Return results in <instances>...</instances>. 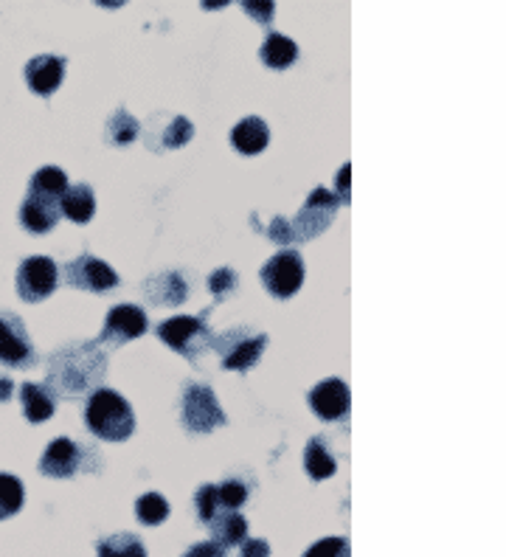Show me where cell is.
Wrapping results in <instances>:
<instances>
[{
	"mask_svg": "<svg viewBox=\"0 0 506 557\" xmlns=\"http://www.w3.org/2000/svg\"><path fill=\"white\" fill-rule=\"evenodd\" d=\"M85 420H88L90 431L107 442H124L135 431L133 408L119 392H110V389H96L90 394Z\"/></svg>",
	"mask_w": 506,
	"mask_h": 557,
	"instance_id": "obj_1",
	"label": "cell"
},
{
	"mask_svg": "<svg viewBox=\"0 0 506 557\" xmlns=\"http://www.w3.org/2000/svg\"><path fill=\"white\" fill-rule=\"evenodd\" d=\"M54 375L60 377L62 394H79L105 377V358L96 347L62 349L54 358Z\"/></svg>",
	"mask_w": 506,
	"mask_h": 557,
	"instance_id": "obj_2",
	"label": "cell"
},
{
	"mask_svg": "<svg viewBox=\"0 0 506 557\" xmlns=\"http://www.w3.org/2000/svg\"><path fill=\"white\" fill-rule=\"evenodd\" d=\"M158 338L169 344L172 349H178L180 355H186L189 361H197L200 349L209 347L211 335L206 330V324L194 316H175L164 321L158 327Z\"/></svg>",
	"mask_w": 506,
	"mask_h": 557,
	"instance_id": "obj_3",
	"label": "cell"
},
{
	"mask_svg": "<svg viewBox=\"0 0 506 557\" xmlns=\"http://www.w3.org/2000/svg\"><path fill=\"white\" fill-rule=\"evenodd\" d=\"M183 422L192 428L194 434H206L211 428L223 425L225 414L217 397L209 386L203 383H189V389L183 394Z\"/></svg>",
	"mask_w": 506,
	"mask_h": 557,
	"instance_id": "obj_4",
	"label": "cell"
},
{
	"mask_svg": "<svg viewBox=\"0 0 506 557\" xmlns=\"http://www.w3.org/2000/svg\"><path fill=\"white\" fill-rule=\"evenodd\" d=\"M60 282V268L48 256H29L17 271V293L26 302H43Z\"/></svg>",
	"mask_w": 506,
	"mask_h": 557,
	"instance_id": "obj_5",
	"label": "cell"
},
{
	"mask_svg": "<svg viewBox=\"0 0 506 557\" xmlns=\"http://www.w3.org/2000/svg\"><path fill=\"white\" fill-rule=\"evenodd\" d=\"M262 282L276 299H290L304 285V262L298 251H279L262 268Z\"/></svg>",
	"mask_w": 506,
	"mask_h": 557,
	"instance_id": "obj_6",
	"label": "cell"
},
{
	"mask_svg": "<svg viewBox=\"0 0 506 557\" xmlns=\"http://www.w3.org/2000/svg\"><path fill=\"white\" fill-rule=\"evenodd\" d=\"M65 279L68 285L79 287V290H110L119 285V273L113 271L107 262L96 259V256L82 254L76 256L74 262L65 265Z\"/></svg>",
	"mask_w": 506,
	"mask_h": 557,
	"instance_id": "obj_7",
	"label": "cell"
},
{
	"mask_svg": "<svg viewBox=\"0 0 506 557\" xmlns=\"http://www.w3.org/2000/svg\"><path fill=\"white\" fill-rule=\"evenodd\" d=\"M341 206V200L335 195H329L327 189H315L313 195L307 197V203H304V211L298 214L296 220L290 223V231H293V240H310L315 237L318 231H324V228L332 223V214H321L324 211H335Z\"/></svg>",
	"mask_w": 506,
	"mask_h": 557,
	"instance_id": "obj_8",
	"label": "cell"
},
{
	"mask_svg": "<svg viewBox=\"0 0 506 557\" xmlns=\"http://www.w3.org/2000/svg\"><path fill=\"white\" fill-rule=\"evenodd\" d=\"M147 332V313L135 304H119L107 313L105 330H102V338L99 341H107V344H127L138 335Z\"/></svg>",
	"mask_w": 506,
	"mask_h": 557,
	"instance_id": "obj_9",
	"label": "cell"
},
{
	"mask_svg": "<svg viewBox=\"0 0 506 557\" xmlns=\"http://www.w3.org/2000/svg\"><path fill=\"white\" fill-rule=\"evenodd\" d=\"M310 406L321 417V420H341L346 417V411L352 406V394L349 386L343 383L341 377H327L310 392Z\"/></svg>",
	"mask_w": 506,
	"mask_h": 557,
	"instance_id": "obj_10",
	"label": "cell"
},
{
	"mask_svg": "<svg viewBox=\"0 0 506 557\" xmlns=\"http://www.w3.org/2000/svg\"><path fill=\"white\" fill-rule=\"evenodd\" d=\"M0 361L12 366H31L34 363V349L29 344V335L23 324L12 313H0Z\"/></svg>",
	"mask_w": 506,
	"mask_h": 557,
	"instance_id": "obj_11",
	"label": "cell"
},
{
	"mask_svg": "<svg viewBox=\"0 0 506 557\" xmlns=\"http://www.w3.org/2000/svg\"><path fill=\"white\" fill-rule=\"evenodd\" d=\"M62 209H60V197L51 195H40V192H31L20 209V220L23 226L34 231V234H45L51 228L60 223Z\"/></svg>",
	"mask_w": 506,
	"mask_h": 557,
	"instance_id": "obj_12",
	"label": "cell"
},
{
	"mask_svg": "<svg viewBox=\"0 0 506 557\" xmlns=\"http://www.w3.org/2000/svg\"><path fill=\"white\" fill-rule=\"evenodd\" d=\"M62 76H65V60L62 57H34L26 65V82L37 96H51L62 85Z\"/></svg>",
	"mask_w": 506,
	"mask_h": 557,
	"instance_id": "obj_13",
	"label": "cell"
},
{
	"mask_svg": "<svg viewBox=\"0 0 506 557\" xmlns=\"http://www.w3.org/2000/svg\"><path fill=\"white\" fill-rule=\"evenodd\" d=\"M40 470L51 479H68L79 470V445L71 439H54L40 459Z\"/></svg>",
	"mask_w": 506,
	"mask_h": 557,
	"instance_id": "obj_14",
	"label": "cell"
},
{
	"mask_svg": "<svg viewBox=\"0 0 506 557\" xmlns=\"http://www.w3.org/2000/svg\"><path fill=\"white\" fill-rule=\"evenodd\" d=\"M268 141V124L259 119V116H248V119H242L237 127L231 130V144H234L242 155H256V152H262L268 147Z\"/></svg>",
	"mask_w": 506,
	"mask_h": 557,
	"instance_id": "obj_15",
	"label": "cell"
},
{
	"mask_svg": "<svg viewBox=\"0 0 506 557\" xmlns=\"http://www.w3.org/2000/svg\"><path fill=\"white\" fill-rule=\"evenodd\" d=\"M211 532H214V543L217 546H239L242 541H248V521L239 515L237 510H225L220 515H214L209 521Z\"/></svg>",
	"mask_w": 506,
	"mask_h": 557,
	"instance_id": "obj_16",
	"label": "cell"
},
{
	"mask_svg": "<svg viewBox=\"0 0 506 557\" xmlns=\"http://www.w3.org/2000/svg\"><path fill=\"white\" fill-rule=\"evenodd\" d=\"M268 335H245V341H237L231 349L223 352V369H234V372H245L253 363L259 361V355L265 352Z\"/></svg>",
	"mask_w": 506,
	"mask_h": 557,
	"instance_id": "obj_17",
	"label": "cell"
},
{
	"mask_svg": "<svg viewBox=\"0 0 506 557\" xmlns=\"http://www.w3.org/2000/svg\"><path fill=\"white\" fill-rule=\"evenodd\" d=\"M62 214L74 223H88L96 211V197L90 192L88 183H76V186H68V192L62 195L60 200Z\"/></svg>",
	"mask_w": 506,
	"mask_h": 557,
	"instance_id": "obj_18",
	"label": "cell"
},
{
	"mask_svg": "<svg viewBox=\"0 0 506 557\" xmlns=\"http://www.w3.org/2000/svg\"><path fill=\"white\" fill-rule=\"evenodd\" d=\"M149 299L158 304H180L189 296V285L180 279V273H158L147 285Z\"/></svg>",
	"mask_w": 506,
	"mask_h": 557,
	"instance_id": "obj_19",
	"label": "cell"
},
{
	"mask_svg": "<svg viewBox=\"0 0 506 557\" xmlns=\"http://www.w3.org/2000/svg\"><path fill=\"white\" fill-rule=\"evenodd\" d=\"M20 394H23V414L29 422H43L54 414V406H57L54 394L45 392V386L40 383H26Z\"/></svg>",
	"mask_w": 506,
	"mask_h": 557,
	"instance_id": "obj_20",
	"label": "cell"
},
{
	"mask_svg": "<svg viewBox=\"0 0 506 557\" xmlns=\"http://www.w3.org/2000/svg\"><path fill=\"white\" fill-rule=\"evenodd\" d=\"M296 60L298 46L290 37H284V34H270L268 40H265V46H262V62H265L268 68L282 71V68H290Z\"/></svg>",
	"mask_w": 506,
	"mask_h": 557,
	"instance_id": "obj_21",
	"label": "cell"
},
{
	"mask_svg": "<svg viewBox=\"0 0 506 557\" xmlns=\"http://www.w3.org/2000/svg\"><path fill=\"white\" fill-rule=\"evenodd\" d=\"M304 467H307V473L313 476L315 482H324L329 476H335L338 465H335V459H332L324 439H310V445L304 451Z\"/></svg>",
	"mask_w": 506,
	"mask_h": 557,
	"instance_id": "obj_22",
	"label": "cell"
},
{
	"mask_svg": "<svg viewBox=\"0 0 506 557\" xmlns=\"http://www.w3.org/2000/svg\"><path fill=\"white\" fill-rule=\"evenodd\" d=\"M96 552H99V557H147L144 543L130 532H119V535H110L105 541H99Z\"/></svg>",
	"mask_w": 506,
	"mask_h": 557,
	"instance_id": "obj_23",
	"label": "cell"
},
{
	"mask_svg": "<svg viewBox=\"0 0 506 557\" xmlns=\"http://www.w3.org/2000/svg\"><path fill=\"white\" fill-rule=\"evenodd\" d=\"M31 192H40V195L60 197L68 192V175L62 172L60 166H43L34 178H31Z\"/></svg>",
	"mask_w": 506,
	"mask_h": 557,
	"instance_id": "obj_24",
	"label": "cell"
},
{
	"mask_svg": "<svg viewBox=\"0 0 506 557\" xmlns=\"http://www.w3.org/2000/svg\"><path fill=\"white\" fill-rule=\"evenodd\" d=\"M135 512H138V521L147 524V527H158L164 524L166 515H169V501L161 493H147L135 501Z\"/></svg>",
	"mask_w": 506,
	"mask_h": 557,
	"instance_id": "obj_25",
	"label": "cell"
},
{
	"mask_svg": "<svg viewBox=\"0 0 506 557\" xmlns=\"http://www.w3.org/2000/svg\"><path fill=\"white\" fill-rule=\"evenodd\" d=\"M23 484L12 473H0V521L23 507Z\"/></svg>",
	"mask_w": 506,
	"mask_h": 557,
	"instance_id": "obj_26",
	"label": "cell"
},
{
	"mask_svg": "<svg viewBox=\"0 0 506 557\" xmlns=\"http://www.w3.org/2000/svg\"><path fill=\"white\" fill-rule=\"evenodd\" d=\"M107 136L113 144H130L138 136V121L127 110H119V113H113V119L107 124Z\"/></svg>",
	"mask_w": 506,
	"mask_h": 557,
	"instance_id": "obj_27",
	"label": "cell"
},
{
	"mask_svg": "<svg viewBox=\"0 0 506 557\" xmlns=\"http://www.w3.org/2000/svg\"><path fill=\"white\" fill-rule=\"evenodd\" d=\"M248 501V487L237 479H228L217 487V504H223L225 510H237Z\"/></svg>",
	"mask_w": 506,
	"mask_h": 557,
	"instance_id": "obj_28",
	"label": "cell"
},
{
	"mask_svg": "<svg viewBox=\"0 0 506 557\" xmlns=\"http://www.w3.org/2000/svg\"><path fill=\"white\" fill-rule=\"evenodd\" d=\"M304 557H352V552H349L346 538H324V541L313 543Z\"/></svg>",
	"mask_w": 506,
	"mask_h": 557,
	"instance_id": "obj_29",
	"label": "cell"
},
{
	"mask_svg": "<svg viewBox=\"0 0 506 557\" xmlns=\"http://www.w3.org/2000/svg\"><path fill=\"white\" fill-rule=\"evenodd\" d=\"M197 512H200V521L209 524L211 518L217 515V484H203L197 490Z\"/></svg>",
	"mask_w": 506,
	"mask_h": 557,
	"instance_id": "obj_30",
	"label": "cell"
},
{
	"mask_svg": "<svg viewBox=\"0 0 506 557\" xmlns=\"http://www.w3.org/2000/svg\"><path fill=\"white\" fill-rule=\"evenodd\" d=\"M209 287L217 299H225V296L237 287V273L231 271V268H220L217 273H211Z\"/></svg>",
	"mask_w": 506,
	"mask_h": 557,
	"instance_id": "obj_31",
	"label": "cell"
},
{
	"mask_svg": "<svg viewBox=\"0 0 506 557\" xmlns=\"http://www.w3.org/2000/svg\"><path fill=\"white\" fill-rule=\"evenodd\" d=\"M192 136H194L192 124L183 119V116H178V119L172 121V127L166 130V147H180V144H186Z\"/></svg>",
	"mask_w": 506,
	"mask_h": 557,
	"instance_id": "obj_32",
	"label": "cell"
},
{
	"mask_svg": "<svg viewBox=\"0 0 506 557\" xmlns=\"http://www.w3.org/2000/svg\"><path fill=\"white\" fill-rule=\"evenodd\" d=\"M242 6H245V12H248V15L256 17V20H259V23H265V26L270 23V17H273V9H276V6H273L270 0H245Z\"/></svg>",
	"mask_w": 506,
	"mask_h": 557,
	"instance_id": "obj_33",
	"label": "cell"
},
{
	"mask_svg": "<svg viewBox=\"0 0 506 557\" xmlns=\"http://www.w3.org/2000/svg\"><path fill=\"white\" fill-rule=\"evenodd\" d=\"M183 557H225V549L223 546H217L214 541H206V543H197V546H192L189 552Z\"/></svg>",
	"mask_w": 506,
	"mask_h": 557,
	"instance_id": "obj_34",
	"label": "cell"
},
{
	"mask_svg": "<svg viewBox=\"0 0 506 557\" xmlns=\"http://www.w3.org/2000/svg\"><path fill=\"white\" fill-rule=\"evenodd\" d=\"M242 557H268L270 555V546L268 541H262V538H251V541H242Z\"/></svg>",
	"mask_w": 506,
	"mask_h": 557,
	"instance_id": "obj_35",
	"label": "cell"
},
{
	"mask_svg": "<svg viewBox=\"0 0 506 557\" xmlns=\"http://www.w3.org/2000/svg\"><path fill=\"white\" fill-rule=\"evenodd\" d=\"M270 240L293 242V231H290V223H287L284 217H276V220L270 223Z\"/></svg>",
	"mask_w": 506,
	"mask_h": 557,
	"instance_id": "obj_36",
	"label": "cell"
},
{
	"mask_svg": "<svg viewBox=\"0 0 506 557\" xmlns=\"http://www.w3.org/2000/svg\"><path fill=\"white\" fill-rule=\"evenodd\" d=\"M349 172H352V166H343L338 172V189L343 192V200H349Z\"/></svg>",
	"mask_w": 506,
	"mask_h": 557,
	"instance_id": "obj_37",
	"label": "cell"
},
{
	"mask_svg": "<svg viewBox=\"0 0 506 557\" xmlns=\"http://www.w3.org/2000/svg\"><path fill=\"white\" fill-rule=\"evenodd\" d=\"M12 394V380H0V400H9Z\"/></svg>",
	"mask_w": 506,
	"mask_h": 557,
	"instance_id": "obj_38",
	"label": "cell"
}]
</instances>
